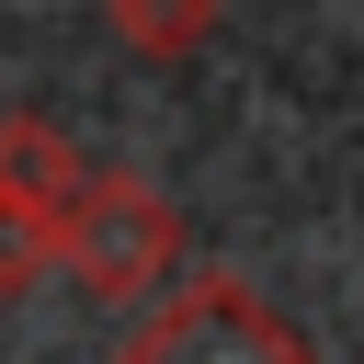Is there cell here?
I'll use <instances>...</instances> for the list:
<instances>
[{"instance_id": "cell-2", "label": "cell", "mask_w": 364, "mask_h": 364, "mask_svg": "<svg viewBox=\"0 0 364 364\" xmlns=\"http://www.w3.org/2000/svg\"><path fill=\"white\" fill-rule=\"evenodd\" d=\"M57 239H68V262H80L91 284H148V262L171 250V216H159L136 182H80Z\"/></svg>"}, {"instance_id": "cell-1", "label": "cell", "mask_w": 364, "mask_h": 364, "mask_svg": "<svg viewBox=\"0 0 364 364\" xmlns=\"http://www.w3.org/2000/svg\"><path fill=\"white\" fill-rule=\"evenodd\" d=\"M114 364H307V353H296L284 318H262V296H239V284H182L171 307H148V318L125 330Z\"/></svg>"}]
</instances>
